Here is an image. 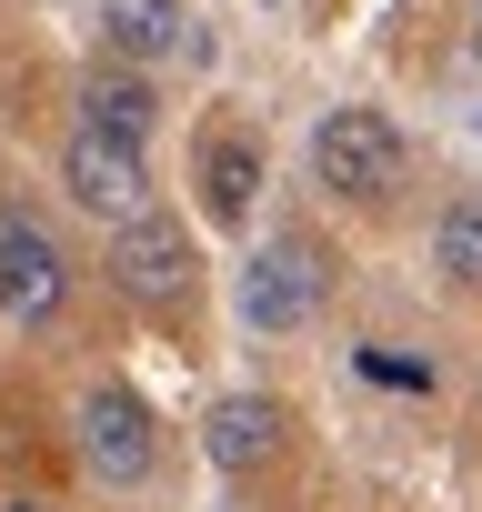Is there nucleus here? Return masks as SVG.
Returning a JSON list of instances; mask_svg holds the SVG:
<instances>
[{
    "label": "nucleus",
    "instance_id": "nucleus-1",
    "mask_svg": "<svg viewBox=\"0 0 482 512\" xmlns=\"http://www.w3.org/2000/svg\"><path fill=\"white\" fill-rule=\"evenodd\" d=\"M101 272H111L121 302H141V312H191V292H201V241L181 231V211H141V221L111 231V262H101Z\"/></svg>",
    "mask_w": 482,
    "mask_h": 512
},
{
    "label": "nucleus",
    "instance_id": "nucleus-2",
    "mask_svg": "<svg viewBox=\"0 0 482 512\" xmlns=\"http://www.w3.org/2000/svg\"><path fill=\"white\" fill-rule=\"evenodd\" d=\"M312 171H322V191H342V201H392L402 171H412V151H402V131H392L382 111H322V121H312Z\"/></svg>",
    "mask_w": 482,
    "mask_h": 512
},
{
    "label": "nucleus",
    "instance_id": "nucleus-3",
    "mask_svg": "<svg viewBox=\"0 0 482 512\" xmlns=\"http://www.w3.org/2000/svg\"><path fill=\"white\" fill-rule=\"evenodd\" d=\"M61 302H71V251L31 211H0V312L41 332V322H61Z\"/></svg>",
    "mask_w": 482,
    "mask_h": 512
},
{
    "label": "nucleus",
    "instance_id": "nucleus-4",
    "mask_svg": "<svg viewBox=\"0 0 482 512\" xmlns=\"http://www.w3.org/2000/svg\"><path fill=\"white\" fill-rule=\"evenodd\" d=\"M312 312H322V251L302 231L262 241L252 262H241V322H252V332H302Z\"/></svg>",
    "mask_w": 482,
    "mask_h": 512
},
{
    "label": "nucleus",
    "instance_id": "nucleus-5",
    "mask_svg": "<svg viewBox=\"0 0 482 512\" xmlns=\"http://www.w3.org/2000/svg\"><path fill=\"white\" fill-rule=\"evenodd\" d=\"M81 462H91L111 492L151 482V462H161V432H151L141 392H121V382H91V392H81Z\"/></svg>",
    "mask_w": 482,
    "mask_h": 512
},
{
    "label": "nucleus",
    "instance_id": "nucleus-6",
    "mask_svg": "<svg viewBox=\"0 0 482 512\" xmlns=\"http://www.w3.org/2000/svg\"><path fill=\"white\" fill-rule=\"evenodd\" d=\"M61 191L91 211V221H141L151 211V171H141V151L131 141H101V131H71L61 141Z\"/></svg>",
    "mask_w": 482,
    "mask_h": 512
},
{
    "label": "nucleus",
    "instance_id": "nucleus-7",
    "mask_svg": "<svg viewBox=\"0 0 482 512\" xmlns=\"http://www.w3.org/2000/svg\"><path fill=\"white\" fill-rule=\"evenodd\" d=\"M201 452H211L221 472H262V462L282 452V402H272V392H221V402L201 412Z\"/></svg>",
    "mask_w": 482,
    "mask_h": 512
},
{
    "label": "nucleus",
    "instance_id": "nucleus-8",
    "mask_svg": "<svg viewBox=\"0 0 482 512\" xmlns=\"http://www.w3.org/2000/svg\"><path fill=\"white\" fill-rule=\"evenodd\" d=\"M181 31H191L181 0H101V41H111V61H121V71L171 61V51H181Z\"/></svg>",
    "mask_w": 482,
    "mask_h": 512
},
{
    "label": "nucleus",
    "instance_id": "nucleus-9",
    "mask_svg": "<svg viewBox=\"0 0 482 512\" xmlns=\"http://www.w3.org/2000/svg\"><path fill=\"white\" fill-rule=\"evenodd\" d=\"M151 121H161V91L141 81V71H91L81 81V131H101V141H151Z\"/></svg>",
    "mask_w": 482,
    "mask_h": 512
},
{
    "label": "nucleus",
    "instance_id": "nucleus-10",
    "mask_svg": "<svg viewBox=\"0 0 482 512\" xmlns=\"http://www.w3.org/2000/svg\"><path fill=\"white\" fill-rule=\"evenodd\" d=\"M201 211L221 231H241V221L262 211V141H211L201 151Z\"/></svg>",
    "mask_w": 482,
    "mask_h": 512
},
{
    "label": "nucleus",
    "instance_id": "nucleus-11",
    "mask_svg": "<svg viewBox=\"0 0 482 512\" xmlns=\"http://www.w3.org/2000/svg\"><path fill=\"white\" fill-rule=\"evenodd\" d=\"M432 262H442V282L482 292V201H452V211L432 221Z\"/></svg>",
    "mask_w": 482,
    "mask_h": 512
},
{
    "label": "nucleus",
    "instance_id": "nucleus-12",
    "mask_svg": "<svg viewBox=\"0 0 482 512\" xmlns=\"http://www.w3.org/2000/svg\"><path fill=\"white\" fill-rule=\"evenodd\" d=\"M362 372H372V382H392V392H432V362H412V352H392V342H372V352H362Z\"/></svg>",
    "mask_w": 482,
    "mask_h": 512
},
{
    "label": "nucleus",
    "instance_id": "nucleus-13",
    "mask_svg": "<svg viewBox=\"0 0 482 512\" xmlns=\"http://www.w3.org/2000/svg\"><path fill=\"white\" fill-rule=\"evenodd\" d=\"M472 61H482V11H472Z\"/></svg>",
    "mask_w": 482,
    "mask_h": 512
},
{
    "label": "nucleus",
    "instance_id": "nucleus-14",
    "mask_svg": "<svg viewBox=\"0 0 482 512\" xmlns=\"http://www.w3.org/2000/svg\"><path fill=\"white\" fill-rule=\"evenodd\" d=\"M11 512H41V502H11Z\"/></svg>",
    "mask_w": 482,
    "mask_h": 512
}]
</instances>
